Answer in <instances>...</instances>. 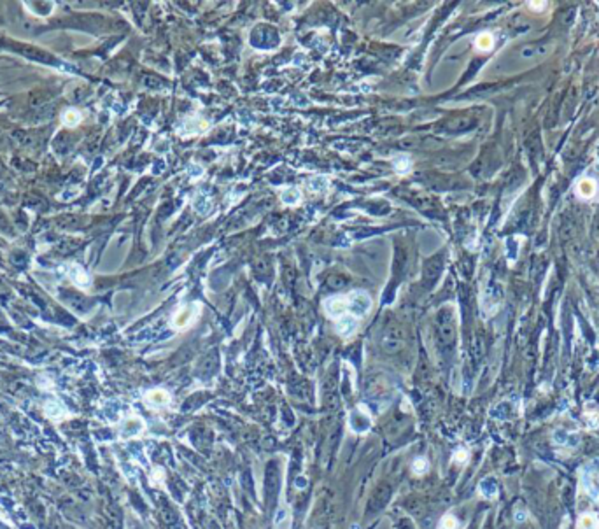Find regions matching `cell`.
<instances>
[{"label": "cell", "instance_id": "obj_1", "mask_svg": "<svg viewBox=\"0 0 599 529\" xmlns=\"http://www.w3.org/2000/svg\"><path fill=\"white\" fill-rule=\"evenodd\" d=\"M582 482H584L585 490H587L590 496L599 500V459L592 461V463H589L584 468Z\"/></svg>", "mask_w": 599, "mask_h": 529}, {"label": "cell", "instance_id": "obj_2", "mask_svg": "<svg viewBox=\"0 0 599 529\" xmlns=\"http://www.w3.org/2000/svg\"><path fill=\"white\" fill-rule=\"evenodd\" d=\"M65 272H67V275H69V279L75 286H78V288H81V289L90 288L91 280H90V277H88L86 272L83 270V267H81V264H78V263H67L65 264Z\"/></svg>", "mask_w": 599, "mask_h": 529}, {"label": "cell", "instance_id": "obj_3", "mask_svg": "<svg viewBox=\"0 0 599 529\" xmlns=\"http://www.w3.org/2000/svg\"><path fill=\"white\" fill-rule=\"evenodd\" d=\"M144 426H146V424H144V421L140 419L139 415L126 417V419L121 422V428H120L121 438H133V437H137V434L142 433Z\"/></svg>", "mask_w": 599, "mask_h": 529}, {"label": "cell", "instance_id": "obj_4", "mask_svg": "<svg viewBox=\"0 0 599 529\" xmlns=\"http://www.w3.org/2000/svg\"><path fill=\"white\" fill-rule=\"evenodd\" d=\"M23 7L27 9L28 14H33L37 18H48L56 9L54 2H25Z\"/></svg>", "mask_w": 599, "mask_h": 529}, {"label": "cell", "instance_id": "obj_5", "mask_svg": "<svg viewBox=\"0 0 599 529\" xmlns=\"http://www.w3.org/2000/svg\"><path fill=\"white\" fill-rule=\"evenodd\" d=\"M146 402L152 408H163L170 403V394L163 389H152L146 394Z\"/></svg>", "mask_w": 599, "mask_h": 529}, {"label": "cell", "instance_id": "obj_6", "mask_svg": "<svg viewBox=\"0 0 599 529\" xmlns=\"http://www.w3.org/2000/svg\"><path fill=\"white\" fill-rule=\"evenodd\" d=\"M596 191H597V184L592 179H582V181H578V184H576V195L584 200L592 198L596 195Z\"/></svg>", "mask_w": 599, "mask_h": 529}, {"label": "cell", "instance_id": "obj_7", "mask_svg": "<svg viewBox=\"0 0 599 529\" xmlns=\"http://www.w3.org/2000/svg\"><path fill=\"white\" fill-rule=\"evenodd\" d=\"M195 314H197V309H193V307H184V309H181L179 312L176 314V317H173V326L176 328L188 326V324L191 323V319L195 317Z\"/></svg>", "mask_w": 599, "mask_h": 529}, {"label": "cell", "instance_id": "obj_8", "mask_svg": "<svg viewBox=\"0 0 599 529\" xmlns=\"http://www.w3.org/2000/svg\"><path fill=\"white\" fill-rule=\"evenodd\" d=\"M81 121H83V114H81L78 109H67L65 112L62 114V123L69 128L78 126Z\"/></svg>", "mask_w": 599, "mask_h": 529}, {"label": "cell", "instance_id": "obj_9", "mask_svg": "<svg viewBox=\"0 0 599 529\" xmlns=\"http://www.w3.org/2000/svg\"><path fill=\"white\" fill-rule=\"evenodd\" d=\"M480 494L484 498H494L498 494V485H496V480L492 477L480 482Z\"/></svg>", "mask_w": 599, "mask_h": 529}, {"label": "cell", "instance_id": "obj_10", "mask_svg": "<svg viewBox=\"0 0 599 529\" xmlns=\"http://www.w3.org/2000/svg\"><path fill=\"white\" fill-rule=\"evenodd\" d=\"M275 529H289L291 526V515H289V510L287 508H279L277 515H275Z\"/></svg>", "mask_w": 599, "mask_h": 529}, {"label": "cell", "instance_id": "obj_11", "mask_svg": "<svg viewBox=\"0 0 599 529\" xmlns=\"http://www.w3.org/2000/svg\"><path fill=\"white\" fill-rule=\"evenodd\" d=\"M356 328H358V323H356L354 317H343L338 321V331L340 335L343 336H349L356 331Z\"/></svg>", "mask_w": 599, "mask_h": 529}, {"label": "cell", "instance_id": "obj_12", "mask_svg": "<svg viewBox=\"0 0 599 529\" xmlns=\"http://www.w3.org/2000/svg\"><path fill=\"white\" fill-rule=\"evenodd\" d=\"M578 529H599V520L594 514H584L578 519Z\"/></svg>", "mask_w": 599, "mask_h": 529}, {"label": "cell", "instance_id": "obj_13", "mask_svg": "<svg viewBox=\"0 0 599 529\" xmlns=\"http://www.w3.org/2000/svg\"><path fill=\"white\" fill-rule=\"evenodd\" d=\"M492 44H494V41H492V35L491 33H480L477 37V42H475V46H477V49L480 51H489L492 48Z\"/></svg>", "mask_w": 599, "mask_h": 529}, {"label": "cell", "instance_id": "obj_14", "mask_svg": "<svg viewBox=\"0 0 599 529\" xmlns=\"http://www.w3.org/2000/svg\"><path fill=\"white\" fill-rule=\"evenodd\" d=\"M456 527H457V520L454 515H445L440 520V529H456Z\"/></svg>", "mask_w": 599, "mask_h": 529}, {"label": "cell", "instance_id": "obj_15", "mask_svg": "<svg viewBox=\"0 0 599 529\" xmlns=\"http://www.w3.org/2000/svg\"><path fill=\"white\" fill-rule=\"evenodd\" d=\"M46 407H48V408H53V412H49V413H48L49 417H58V415H63V413H65V408H63L58 402H49L48 405H46Z\"/></svg>", "mask_w": 599, "mask_h": 529}, {"label": "cell", "instance_id": "obj_16", "mask_svg": "<svg viewBox=\"0 0 599 529\" xmlns=\"http://www.w3.org/2000/svg\"><path fill=\"white\" fill-rule=\"evenodd\" d=\"M412 468H414V471H415V473H422V471H426V470H428V463H426V459H417V461H415L414 464H412Z\"/></svg>", "mask_w": 599, "mask_h": 529}, {"label": "cell", "instance_id": "obj_17", "mask_svg": "<svg viewBox=\"0 0 599 529\" xmlns=\"http://www.w3.org/2000/svg\"><path fill=\"white\" fill-rule=\"evenodd\" d=\"M466 458H468V454H466L465 450H461V452H457V454H456V461H457V463H465Z\"/></svg>", "mask_w": 599, "mask_h": 529}, {"label": "cell", "instance_id": "obj_18", "mask_svg": "<svg viewBox=\"0 0 599 529\" xmlns=\"http://www.w3.org/2000/svg\"><path fill=\"white\" fill-rule=\"evenodd\" d=\"M517 520H526V512H519V517H515Z\"/></svg>", "mask_w": 599, "mask_h": 529}]
</instances>
